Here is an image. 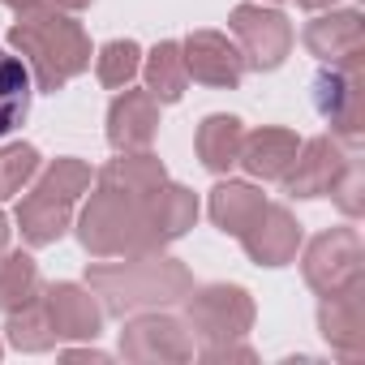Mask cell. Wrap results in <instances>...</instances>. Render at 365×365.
I'll return each instance as SVG.
<instances>
[{
  "label": "cell",
  "mask_w": 365,
  "mask_h": 365,
  "mask_svg": "<svg viewBox=\"0 0 365 365\" xmlns=\"http://www.w3.org/2000/svg\"><path fill=\"white\" fill-rule=\"evenodd\" d=\"M14 43L35 61L39 69V86L43 91H56L65 78H73L78 69H86L91 61V48L78 31V22L61 18V14H48V9H26V18L14 26Z\"/></svg>",
  "instance_id": "6da1fadb"
},
{
  "label": "cell",
  "mask_w": 365,
  "mask_h": 365,
  "mask_svg": "<svg viewBox=\"0 0 365 365\" xmlns=\"http://www.w3.org/2000/svg\"><path fill=\"white\" fill-rule=\"evenodd\" d=\"M232 31L241 35L245 52L258 69H275L284 61L288 43H292V31L279 14H262V9H250V5H241L232 14Z\"/></svg>",
  "instance_id": "7a4b0ae2"
},
{
  "label": "cell",
  "mask_w": 365,
  "mask_h": 365,
  "mask_svg": "<svg viewBox=\"0 0 365 365\" xmlns=\"http://www.w3.org/2000/svg\"><path fill=\"white\" fill-rule=\"evenodd\" d=\"M185 73H194L211 86H237L241 82V56L228 48L224 35L202 31L185 43Z\"/></svg>",
  "instance_id": "3957f363"
},
{
  "label": "cell",
  "mask_w": 365,
  "mask_h": 365,
  "mask_svg": "<svg viewBox=\"0 0 365 365\" xmlns=\"http://www.w3.org/2000/svg\"><path fill=\"white\" fill-rule=\"evenodd\" d=\"M155 125H159V116H155V95H138V91H129V95H120V99L112 103L108 138H112V146L133 150V146H146V142H150Z\"/></svg>",
  "instance_id": "277c9868"
},
{
  "label": "cell",
  "mask_w": 365,
  "mask_h": 365,
  "mask_svg": "<svg viewBox=\"0 0 365 365\" xmlns=\"http://www.w3.org/2000/svg\"><path fill=\"white\" fill-rule=\"evenodd\" d=\"M245 237V250L258 258V262H284L292 250H297V228H292V220L279 211V207H262L258 211V220L241 232Z\"/></svg>",
  "instance_id": "5b68a950"
},
{
  "label": "cell",
  "mask_w": 365,
  "mask_h": 365,
  "mask_svg": "<svg viewBox=\"0 0 365 365\" xmlns=\"http://www.w3.org/2000/svg\"><path fill=\"white\" fill-rule=\"evenodd\" d=\"M31 69L22 56H9L5 48H0V138H9L26 112H31Z\"/></svg>",
  "instance_id": "8992f818"
},
{
  "label": "cell",
  "mask_w": 365,
  "mask_h": 365,
  "mask_svg": "<svg viewBox=\"0 0 365 365\" xmlns=\"http://www.w3.org/2000/svg\"><path fill=\"white\" fill-rule=\"evenodd\" d=\"M48 327L56 335H95L99 327V309L91 305V297L73 284H61L48 292Z\"/></svg>",
  "instance_id": "52a82bcc"
},
{
  "label": "cell",
  "mask_w": 365,
  "mask_h": 365,
  "mask_svg": "<svg viewBox=\"0 0 365 365\" xmlns=\"http://www.w3.org/2000/svg\"><path fill=\"white\" fill-rule=\"evenodd\" d=\"M194 314L207 331H224V335H237L245 322H250V301L245 292L237 288H207L194 297Z\"/></svg>",
  "instance_id": "ba28073f"
},
{
  "label": "cell",
  "mask_w": 365,
  "mask_h": 365,
  "mask_svg": "<svg viewBox=\"0 0 365 365\" xmlns=\"http://www.w3.org/2000/svg\"><path fill=\"white\" fill-rule=\"evenodd\" d=\"M245 168L254 176H284L288 163H297V138L284 129H262L245 142Z\"/></svg>",
  "instance_id": "9c48e42d"
},
{
  "label": "cell",
  "mask_w": 365,
  "mask_h": 365,
  "mask_svg": "<svg viewBox=\"0 0 365 365\" xmlns=\"http://www.w3.org/2000/svg\"><path fill=\"white\" fill-rule=\"evenodd\" d=\"M198 155L211 172H228L241 155V120L237 116H211L198 129Z\"/></svg>",
  "instance_id": "30bf717a"
},
{
  "label": "cell",
  "mask_w": 365,
  "mask_h": 365,
  "mask_svg": "<svg viewBox=\"0 0 365 365\" xmlns=\"http://www.w3.org/2000/svg\"><path fill=\"white\" fill-rule=\"evenodd\" d=\"M18 220H22V232H26V241H35V245H48V241H56V237L65 232V220H69V211H65V198H52V194H39V190H35V194L22 202Z\"/></svg>",
  "instance_id": "8fae6325"
},
{
  "label": "cell",
  "mask_w": 365,
  "mask_h": 365,
  "mask_svg": "<svg viewBox=\"0 0 365 365\" xmlns=\"http://www.w3.org/2000/svg\"><path fill=\"white\" fill-rule=\"evenodd\" d=\"M258 211H262V198H258L250 185H224V190H215V198H211L215 224H220L224 232H237V237L258 220Z\"/></svg>",
  "instance_id": "7c38bea8"
},
{
  "label": "cell",
  "mask_w": 365,
  "mask_h": 365,
  "mask_svg": "<svg viewBox=\"0 0 365 365\" xmlns=\"http://www.w3.org/2000/svg\"><path fill=\"white\" fill-rule=\"evenodd\" d=\"M185 56H180V48L176 43H159L155 52H150V65H146V82H150V95L155 99H163V103H172V99H180V91H185Z\"/></svg>",
  "instance_id": "4fadbf2b"
},
{
  "label": "cell",
  "mask_w": 365,
  "mask_h": 365,
  "mask_svg": "<svg viewBox=\"0 0 365 365\" xmlns=\"http://www.w3.org/2000/svg\"><path fill=\"white\" fill-rule=\"evenodd\" d=\"M35 288H39V275H35V262L26 254H14L0 262V305L5 309H18V305L26 309Z\"/></svg>",
  "instance_id": "5bb4252c"
},
{
  "label": "cell",
  "mask_w": 365,
  "mask_h": 365,
  "mask_svg": "<svg viewBox=\"0 0 365 365\" xmlns=\"http://www.w3.org/2000/svg\"><path fill=\"white\" fill-rule=\"evenodd\" d=\"M331 142H309L305 150V168H297L288 176V190L292 194H322L331 185Z\"/></svg>",
  "instance_id": "9a60e30c"
},
{
  "label": "cell",
  "mask_w": 365,
  "mask_h": 365,
  "mask_svg": "<svg viewBox=\"0 0 365 365\" xmlns=\"http://www.w3.org/2000/svg\"><path fill=\"white\" fill-rule=\"evenodd\" d=\"M138 73V43H108L103 52H99V82L103 86H125L129 78Z\"/></svg>",
  "instance_id": "2e32d148"
},
{
  "label": "cell",
  "mask_w": 365,
  "mask_h": 365,
  "mask_svg": "<svg viewBox=\"0 0 365 365\" xmlns=\"http://www.w3.org/2000/svg\"><path fill=\"white\" fill-rule=\"evenodd\" d=\"M91 185V172L82 168V163H73V159H61L43 180H39V194H52V198H73V194H82Z\"/></svg>",
  "instance_id": "e0dca14e"
},
{
  "label": "cell",
  "mask_w": 365,
  "mask_h": 365,
  "mask_svg": "<svg viewBox=\"0 0 365 365\" xmlns=\"http://www.w3.org/2000/svg\"><path fill=\"white\" fill-rule=\"evenodd\" d=\"M35 163H39L35 146H9L5 155H0V198L18 194V185L35 172Z\"/></svg>",
  "instance_id": "ac0fdd59"
},
{
  "label": "cell",
  "mask_w": 365,
  "mask_h": 365,
  "mask_svg": "<svg viewBox=\"0 0 365 365\" xmlns=\"http://www.w3.org/2000/svg\"><path fill=\"white\" fill-rule=\"evenodd\" d=\"M5 5H18V9H31V5H35V0H5Z\"/></svg>",
  "instance_id": "d6986e66"
},
{
  "label": "cell",
  "mask_w": 365,
  "mask_h": 365,
  "mask_svg": "<svg viewBox=\"0 0 365 365\" xmlns=\"http://www.w3.org/2000/svg\"><path fill=\"white\" fill-rule=\"evenodd\" d=\"M61 5H69V9H78V5H91V0H61Z\"/></svg>",
  "instance_id": "ffe728a7"
},
{
  "label": "cell",
  "mask_w": 365,
  "mask_h": 365,
  "mask_svg": "<svg viewBox=\"0 0 365 365\" xmlns=\"http://www.w3.org/2000/svg\"><path fill=\"white\" fill-rule=\"evenodd\" d=\"M301 5H309V9H314V5H327V0H301Z\"/></svg>",
  "instance_id": "44dd1931"
},
{
  "label": "cell",
  "mask_w": 365,
  "mask_h": 365,
  "mask_svg": "<svg viewBox=\"0 0 365 365\" xmlns=\"http://www.w3.org/2000/svg\"><path fill=\"white\" fill-rule=\"evenodd\" d=\"M0 241H5V220H0Z\"/></svg>",
  "instance_id": "7402d4cb"
}]
</instances>
